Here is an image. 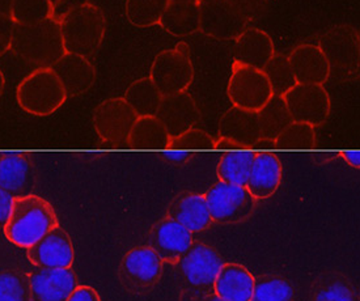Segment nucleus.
Here are the masks:
<instances>
[{
    "mask_svg": "<svg viewBox=\"0 0 360 301\" xmlns=\"http://www.w3.org/2000/svg\"><path fill=\"white\" fill-rule=\"evenodd\" d=\"M58 226L53 206L44 198L30 194L13 199L10 219L3 229L12 244L28 249Z\"/></svg>",
    "mask_w": 360,
    "mask_h": 301,
    "instance_id": "f257e3e1",
    "label": "nucleus"
},
{
    "mask_svg": "<svg viewBox=\"0 0 360 301\" xmlns=\"http://www.w3.org/2000/svg\"><path fill=\"white\" fill-rule=\"evenodd\" d=\"M66 53L95 57L104 41L106 20L103 11L92 3H79L59 18Z\"/></svg>",
    "mask_w": 360,
    "mask_h": 301,
    "instance_id": "f03ea898",
    "label": "nucleus"
},
{
    "mask_svg": "<svg viewBox=\"0 0 360 301\" xmlns=\"http://www.w3.org/2000/svg\"><path fill=\"white\" fill-rule=\"evenodd\" d=\"M11 50L37 68H51L66 54L59 20L49 19L33 24H15Z\"/></svg>",
    "mask_w": 360,
    "mask_h": 301,
    "instance_id": "7ed1b4c3",
    "label": "nucleus"
},
{
    "mask_svg": "<svg viewBox=\"0 0 360 301\" xmlns=\"http://www.w3.org/2000/svg\"><path fill=\"white\" fill-rule=\"evenodd\" d=\"M223 264L221 257L212 246L193 243L176 264L182 278L180 300L200 301L214 293V283Z\"/></svg>",
    "mask_w": 360,
    "mask_h": 301,
    "instance_id": "20e7f679",
    "label": "nucleus"
},
{
    "mask_svg": "<svg viewBox=\"0 0 360 301\" xmlns=\"http://www.w3.org/2000/svg\"><path fill=\"white\" fill-rule=\"evenodd\" d=\"M16 98L24 112L36 117H48L66 103L67 94L51 68H37L21 80Z\"/></svg>",
    "mask_w": 360,
    "mask_h": 301,
    "instance_id": "39448f33",
    "label": "nucleus"
},
{
    "mask_svg": "<svg viewBox=\"0 0 360 301\" xmlns=\"http://www.w3.org/2000/svg\"><path fill=\"white\" fill-rule=\"evenodd\" d=\"M148 77L162 97L188 92L194 80L189 45L181 42L173 49L162 50L155 58Z\"/></svg>",
    "mask_w": 360,
    "mask_h": 301,
    "instance_id": "423d86ee",
    "label": "nucleus"
},
{
    "mask_svg": "<svg viewBox=\"0 0 360 301\" xmlns=\"http://www.w3.org/2000/svg\"><path fill=\"white\" fill-rule=\"evenodd\" d=\"M330 66V76L345 82L359 71V32L350 25H338L323 33L319 44Z\"/></svg>",
    "mask_w": 360,
    "mask_h": 301,
    "instance_id": "0eeeda50",
    "label": "nucleus"
},
{
    "mask_svg": "<svg viewBox=\"0 0 360 301\" xmlns=\"http://www.w3.org/2000/svg\"><path fill=\"white\" fill-rule=\"evenodd\" d=\"M227 94L232 106L256 113L274 96L262 70L238 62L232 63Z\"/></svg>",
    "mask_w": 360,
    "mask_h": 301,
    "instance_id": "6e6552de",
    "label": "nucleus"
},
{
    "mask_svg": "<svg viewBox=\"0 0 360 301\" xmlns=\"http://www.w3.org/2000/svg\"><path fill=\"white\" fill-rule=\"evenodd\" d=\"M164 262L150 246H136L124 255L118 278L124 290L133 295L151 292L160 282Z\"/></svg>",
    "mask_w": 360,
    "mask_h": 301,
    "instance_id": "1a4fd4ad",
    "label": "nucleus"
},
{
    "mask_svg": "<svg viewBox=\"0 0 360 301\" xmlns=\"http://www.w3.org/2000/svg\"><path fill=\"white\" fill-rule=\"evenodd\" d=\"M210 215L218 224H237L252 217L256 199L245 186L218 181L205 194Z\"/></svg>",
    "mask_w": 360,
    "mask_h": 301,
    "instance_id": "9d476101",
    "label": "nucleus"
},
{
    "mask_svg": "<svg viewBox=\"0 0 360 301\" xmlns=\"http://www.w3.org/2000/svg\"><path fill=\"white\" fill-rule=\"evenodd\" d=\"M136 118L124 97H113L96 108L92 120L101 141L114 147H126Z\"/></svg>",
    "mask_w": 360,
    "mask_h": 301,
    "instance_id": "9b49d317",
    "label": "nucleus"
},
{
    "mask_svg": "<svg viewBox=\"0 0 360 301\" xmlns=\"http://www.w3.org/2000/svg\"><path fill=\"white\" fill-rule=\"evenodd\" d=\"M294 122L321 126L330 115V96L323 85L296 84L283 96Z\"/></svg>",
    "mask_w": 360,
    "mask_h": 301,
    "instance_id": "f8f14e48",
    "label": "nucleus"
},
{
    "mask_svg": "<svg viewBox=\"0 0 360 301\" xmlns=\"http://www.w3.org/2000/svg\"><path fill=\"white\" fill-rule=\"evenodd\" d=\"M199 30L223 41H235L250 21L226 0H203L199 3Z\"/></svg>",
    "mask_w": 360,
    "mask_h": 301,
    "instance_id": "ddd939ff",
    "label": "nucleus"
},
{
    "mask_svg": "<svg viewBox=\"0 0 360 301\" xmlns=\"http://www.w3.org/2000/svg\"><path fill=\"white\" fill-rule=\"evenodd\" d=\"M27 255L32 264L39 269H68L75 260L72 241L59 226L28 248Z\"/></svg>",
    "mask_w": 360,
    "mask_h": 301,
    "instance_id": "4468645a",
    "label": "nucleus"
},
{
    "mask_svg": "<svg viewBox=\"0 0 360 301\" xmlns=\"http://www.w3.org/2000/svg\"><path fill=\"white\" fill-rule=\"evenodd\" d=\"M147 241L164 264H176L193 245V233L171 217H164L152 226Z\"/></svg>",
    "mask_w": 360,
    "mask_h": 301,
    "instance_id": "2eb2a0df",
    "label": "nucleus"
},
{
    "mask_svg": "<svg viewBox=\"0 0 360 301\" xmlns=\"http://www.w3.org/2000/svg\"><path fill=\"white\" fill-rule=\"evenodd\" d=\"M29 276L32 301H67L79 286L77 276L68 269H39Z\"/></svg>",
    "mask_w": 360,
    "mask_h": 301,
    "instance_id": "dca6fc26",
    "label": "nucleus"
},
{
    "mask_svg": "<svg viewBox=\"0 0 360 301\" xmlns=\"http://www.w3.org/2000/svg\"><path fill=\"white\" fill-rule=\"evenodd\" d=\"M156 117L164 124L171 138L194 129L200 121V110L189 92L162 97Z\"/></svg>",
    "mask_w": 360,
    "mask_h": 301,
    "instance_id": "f3484780",
    "label": "nucleus"
},
{
    "mask_svg": "<svg viewBox=\"0 0 360 301\" xmlns=\"http://www.w3.org/2000/svg\"><path fill=\"white\" fill-rule=\"evenodd\" d=\"M283 179V167L271 150H258L248 176L245 188L256 200L274 196Z\"/></svg>",
    "mask_w": 360,
    "mask_h": 301,
    "instance_id": "a211bd4d",
    "label": "nucleus"
},
{
    "mask_svg": "<svg viewBox=\"0 0 360 301\" xmlns=\"http://www.w3.org/2000/svg\"><path fill=\"white\" fill-rule=\"evenodd\" d=\"M36 173L33 162L25 153L7 152L0 158V188L13 198L33 194Z\"/></svg>",
    "mask_w": 360,
    "mask_h": 301,
    "instance_id": "6ab92c4d",
    "label": "nucleus"
},
{
    "mask_svg": "<svg viewBox=\"0 0 360 301\" xmlns=\"http://www.w3.org/2000/svg\"><path fill=\"white\" fill-rule=\"evenodd\" d=\"M214 148L223 150L217 167L219 181L245 186L256 152L224 138H218Z\"/></svg>",
    "mask_w": 360,
    "mask_h": 301,
    "instance_id": "aec40b11",
    "label": "nucleus"
},
{
    "mask_svg": "<svg viewBox=\"0 0 360 301\" xmlns=\"http://www.w3.org/2000/svg\"><path fill=\"white\" fill-rule=\"evenodd\" d=\"M297 84L323 85L330 79V66L323 50L314 44H302L288 56Z\"/></svg>",
    "mask_w": 360,
    "mask_h": 301,
    "instance_id": "412c9836",
    "label": "nucleus"
},
{
    "mask_svg": "<svg viewBox=\"0 0 360 301\" xmlns=\"http://www.w3.org/2000/svg\"><path fill=\"white\" fill-rule=\"evenodd\" d=\"M51 70L63 85L67 98L86 94L95 84V66L88 58L79 54L66 53Z\"/></svg>",
    "mask_w": 360,
    "mask_h": 301,
    "instance_id": "4be33fe9",
    "label": "nucleus"
},
{
    "mask_svg": "<svg viewBox=\"0 0 360 301\" xmlns=\"http://www.w3.org/2000/svg\"><path fill=\"white\" fill-rule=\"evenodd\" d=\"M167 217L185 226L191 233L202 232L212 226L205 194L182 191L169 203Z\"/></svg>",
    "mask_w": 360,
    "mask_h": 301,
    "instance_id": "5701e85b",
    "label": "nucleus"
},
{
    "mask_svg": "<svg viewBox=\"0 0 360 301\" xmlns=\"http://www.w3.org/2000/svg\"><path fill=\"white\" fill-rule=\"evenodd\" d=\"M219 138L235 141L253 148L262 141V134L256 112L231 106L219 121Z\"/></svg>",
    "mask_w": 360,
    "mask_h": 301,
    "instance_id": "b1692460",
    "label": "nucleus"
},
{
    "mask_svg": "<svg viewBox=\"0 0 360 301\" xmlns=\"http://www.w3.org/2000/svg\"><path fill=\"white\" fill-rule=\"evenodd\" d=\"M275 54L273 38L262 29L247 28L235 39L233 62L264 70Z\"/></svg>",
    "mask_w": 360,
    "mask_h": 301,
    "instance_id": "393cba45",
    "label": "nucleus"
},
{
    "mask_svg": "<svg viewBox=\"0 0 360 301\" xmlns=\"http://www.w3.org/2000/svg\"><path fill=\"white\" fill-rule=\"evenodd\" d=\"M255 276L243 264H221L214 283V293L224 301H252Z\"/></svg>",
    "mask_w": 360,
    "mask_h": 301,
    "instance_id": "a878e982",
    "label": "nucleus"
},
{
    "mask_svg": "<svg viewBox=\"0 0 360 301\" xmlns=\"http://www.w3.org/2000/svg\"><path fill=\"white\" fill-rule=\"evenodd\" d=\"M199 20L197 0H168L159 25L173 36L185 37L199 32Z\"/></svg>",
    "mask_w": 360,
    "mask_h": 301,
    "instance_id": "bb28decb",
    "label": "nucleus"
},
{
    "mask_svg": "<svg viewBox=\"0 0 360 301\" xmlns=\"http://www.w3.org/2000/svg\"><path fill=\"white\" fill-rule=\"evenodd\" d=\"M171 135L156 115L138 117L129 136V147L134 150H165Z\"/></svg>",
    "mask_w": 360,
    "mask_h": 301,
    "instance_id": "cd10ccee",
    "label": "nucleus"
},
{
    "mask_svg": "<svg viewBox=\"0 0 360 301\" xmlns=\"http://www.w3.org/2000/svg\"><path fill=\"white\" fill-rule=\"evenodd\" d=\"M262 141L274 143L275 139L294 122L283 97L273 96L267 104L257 112Z\"/></svg>",
    "mask_w": 360,
    "mask_h": 301,
    "instance_id": "c85d7f7f",
    "label": "nucleus"
},
{
    "mask_svg": "<svg viewBox=\"0 0 360 301\" xmlns=\"http://www.w3.org/2000/svg\"><path fill=\"white\" fill-rule=\"evenodd\" d=\"M124 98L138 117H144L156 115L162 96L150 77H142L130 84L124 92Z\"/></svg>",
    "mask_w": 360,
    "mask_h": 301,
    "instance_id": "c756f323",
    "label": "nucleus"
},
{
    "mask_svg": "<svg viewBox=\"0 0 360 301\" xmlns=\"http://www.w3.org/2000/svg\"><path fill=\"white\" fill-rule=\"evenodd\" d=\"M311 301H356V291L343 274L330 271L313 283Z\"/></svg>",
    "mask_w": 360,
    "mask_h": 301,
    "instance_id": "7c9ffc66",
    "label": "nucleus"
},
{
    "mask_svg": "<svg viewBox=\"0 0 360 301\" xmlns=\"http://www.w3.org/2000/svg\"><path fill=\"white\" fill-rule=\"evenodd\" d=\"M294 284L276 274L255 278L252 301H294Z\"/></svg>",
    "mask_w": 360,
    "mask_h": 301,
    "instance_id": "2f4dec72",
    "label": "nucleus"
},
{
    "mask_svg": "<svg viewBox=\"0 0 360 301\" xmlns=\"http://www.w3.org/2000/svg\"><path fill=\"white\" fill-rule=\"evenodd\" d=\"M11 19L19 25H33L56 19V12L49 0H13Z\"/></svg>",
    "mask_w": 360,
    "mask_h": 301,
    "instance_id": "473e14b6",
    "label": "nucleus"
},
{
    "mask_svg": "<svg viewBox=\"0 0 360 301\" xmlns=\"http://www.w3.org/2000/svg\"><path fill=\"white\" fill-rule=\"evenodd\" d=\"M168 0H126V16L139 28L159 24Z\"/></svg>",
    "mask_w": 360,
    "mask_h": 301,
    "instance_id": "72a5a7b5",
    "label": "nucleus"
},
{
    "mask_svg": "<svg viewBox=\"0 0 360 301\" xmlns=\"http://www.w3.org/2000/svg\"><path fill=\"white\" fill-rule=\"evenodd\" d=\"M262 71L265 72L274 96L283 97L291 88L297 84L288 57L283 54H275Z\"/></svg>",
    "mask_w": 360,
    "mask_h": 301,
    "instance_id": "f704fd0d",
    "label": "nucleus"
},
{
    "mask_svg": "<svg viewBox=\"0 0 360 301\" xmlns=\"http://www.w3.org/2000/svg\"><path fill=\"white\" fill-rule=\"evenodd\" d=\"M279 150H312L316 146V132L311 124L292 122L274 141Z\"/></svg>",
    "mask_w": 360,
    "mask_h": 301,
    "instance_id": "c9c22d12",
    "label": "nucleus"
},
{
    "mask_svg": "<svg viewBox=\"0 0 360 301\" xmlns=\"http://www.w3.org/2000/svg\"><path fill=\"white\" fill-rule=\"evenodd\" d=\"M0 301H32L28 275L15 270L1 271Z\"/></svg>",
    "mask_w": 360,
    "mask_h": 301,
    "instance_id": "e433bc0d",
    "label": "nucleus"
},
{
    "mask_svg": "<svg viewBox=\"0 0 360 301\" xmlns=\"http://www.w3.org/2000/svg\"><path fill=\"white\" fill-rule=\"evenodd\" d=\"M215 138L210 134L199 129H190L182 132L179 136L171 138L169 146L167 150H180L195 155L199 150H212L215 147Z\"/></svg>",
    "mask_w": 360,
    "mask_h": 301,
    "instance_id": "4c0bfd02",
    "label": "nucleus"
},
{
    "mask_svg": "<svg viewBox=\"0 0 360 301\" xmlns=\"http://www.w3.org/2000/svg\"><path fill=\"white\" fill-rule=\"evenodd\" d=\"M238 12H241L247 19L258 18L266 8L267 0H226Z\"/></svg>",
    "mask_w": 360,
    "mask_h": 301,
    "instance_id": "58836bf2",
    "label": "nucleus"
},
{
    "mask_svg": "<svg viewBox=\"0 0 360 301\" xmlns=\"http://www.w3.org/2000/svg\"><path fill=\"white\" fill-rule=\"evenodd\" d=\"M15 23L10 16L0 13V57L8 53L12 47Z\"/></svg>",
    "mask_w": 360,
    "mask_h": 301,
    "instance_id": "ea45409f",
    "label": "nucleus"
},
{
    "mask_svg": "<svg viewBox=\"0 0 360 301\" xmlns=\"http://www.w3.org/2000/svg\"><path fill=\"white\" fill-rule=\"evenodd\" d=\"M67 301H101L98 292L89 286H77Z\"/></svg>",
    "mask_w": 360,
    "mask_h": 301,
    "instance_id": "a19ab883",
    "label": "nucleus"
},
{
    "mask_svg": "<svg viewBox=\"0 0 360 301\" xmlns=\"http://www.w3.org/2000/svg\"><path fill=\"white\" fill-rule=\"evenodd\" d=\"M194 156L195 155H193V153L180 152V150H165L160 153V158H162V160L167 161L169 164H173V165H179V167L188 164L189 161L194 159Z\"/></svg>",
    "mask_w": 360,
    "mask_h": 301,
    "instance_id": "79ce46f5",
    "label": "nucleus"
},
{
    "mask_svg": "<svg viewBox=\"0 0 360 301\" xmlns=\"http://www.w3.org/2000/svg\"><path fill=\"white\" fill-rule=\"evenodd\" d=\"M13 199L15 198L12 197L10 193L0 188V226H6L10 219Z\"/></svg>",
    "mask_w": 360,
    "mask_h": 301,
    "instance_id": "37998d69",
    "label": "nucleus"
},
{
    "mask_svg": "<svg viewBox=\"0 0 360 301\" xmlns=\"http://www.w3.org/2000/svg\"><path fill=\"white\" fill-rule=\"evenodd\" d=\"M343 160L346 161L350 167L359 169L360 168V153L359 150H347V152H341L340 153Z\"/></svg>",
    "mask_w": 360,
    "mask_h": 301,
    "instance_id": "c03bdc74",
    "label": "nucleus"
},
{
    "mask_svg": "<svg viewBox=\"0 0 360 301\" xmlns=\"http://www.w3.org/2000/svg\"><path fill=\"white\" fill-rule=\"evenodd\" d=\"M12 3H13V0H0V13H1V15H6V16H10L11 18Z\"/></svg>",
    "mask_w": 360,
    "mask_h": 301,
    "instance_id": "a18cd8bd",
    "label": "nucleus"
},
{
    "mask_svg": "<svg viewBox=\"0 0 360 301\" xmlns=\"http://www.w3.org/2000/svg\"><path fill=\"white\" fill-rule=\"evenodd\" d=\"M51 4H53V7H54V12H56V19H57V11L62 4H65L66 1L68 0H49Z\"/></svg>",
    "mask_w": 360,
    "mask_h": 301,
    "instance_id": "49530a36",
    "label": "nucleus"
},
{
    "mask_svg": "<svg viewBox=\"0 0 360 301\" xmlns=\"http://www.w3.org/2000/svg\"><path fill=\"white\" fill-rule=\"evenodd\" d=\"M4 88H6V77H4L3 71L0 70V97H1V94L4 92Z\"/></svg>",
    "mask_w": 360,
    "mask_h": 301,
    "instance_id": "de8ad7c7",
    "label": "nucleus"
},
{
    "mask_svg": "<svg viewBox=\"0 0 360 301\" xmlns=\"http://www.w3.org/2000/svg\"><path fill=\"white\" fill-rule=\"evenodd\" d=\"M200 301H224L223 299H220L219 296H217L215 293H210L209 296H206L205 299H202Z\"/></svg>",
    "mask_w": 360,
    "mask_h": 301,
    "instance_id": "09e8293b",
    "label": "nucleus"
},
{
    "mask_svg": "<svg viewBox=\"0 0 360 301\" xmlns=\"http://www.w3.org/2000/svg\"><path fill=\"white\" fill-rule=\"evenodd\" d=\"M197 1H199V3H200V1H203V0H197Z\"/></svg>",
    "mask_w": 360,
    "mask_h": 301,
    "instance_id": "8fccbe9b",
    "label": "nucleus"
},
{
    "mask_svg": "<svg viewBox=\"0 0 360 301\" xmlns=\"http://www.w3.org/2000/svg\"><path fill=\"white\" fill-rule=\"evenodd\" d=\"M0 158H1V153H0Z\"/></svg>",
    "mask_w": 360,
    "mask_h": 301,
    "instance_id": "3c124183",
    "label": "nucleus"
}]
</instances>
